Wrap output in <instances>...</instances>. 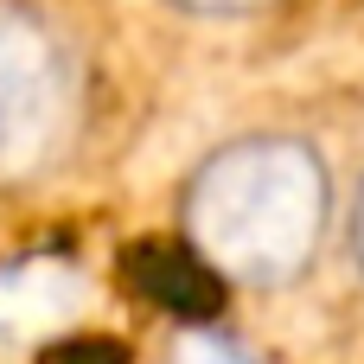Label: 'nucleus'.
<instances>
[{"label": "nucleus", "instance_id": "obj_2", "mask_svg": "<svg viewBox=\"0 0 364 364\" xmlns=\"http://www.w3.org/2000/svg\"><path fill=\"white\" fill-rule=\"evenodd\" d=\"M96 122V64L45 0H0V198L64 179Z\"/></svg>", "mask_w": 364, "mask_h": 364}, {"label": "nucleus", "instance_id": "obj_1", "mask_svg": "<svg viewBox=\"0 0 364 364\" xmlns=\"http://www.w3.org/2000/svg\"><path fill=\"white\" fill-rule=\"evenodd\" d=\"M346 186L307 128H237L211 141L173 198L186 256L243 294H294L339 250Z\"/></svg>", "mask_w": 364, "mask_h": 364}, {"label": "nucleus", "instance_id": "obj_4", "mask_svg": "<svg viewBox=\"0 0 364 364\" xmlns=\"http://www.w3.org/2000/svg\"><path fill=\"white\" fill-rule=\"evenodd\" d=\"M339 250H346L352 275L364 282V173L346 186V211H339Z\"/></svg>", "mask_w": 364, "mask_h": 364}, {"label": "nucleus", "instance_id": "obj_3", "mask_svg": "<svg viewBox=\"0 0 364 364\" xmlns=\"http://www.w3.org/2000/svg\"><path fill=\"white\" fill-rule=\"evenodd\" d=\"M160 6H173L179 19H198V26H250V19L282 13L288 0H160Z\"/></svg>", "mask_w": 364, "mask_h": 364}]
</instances>
